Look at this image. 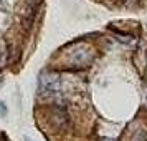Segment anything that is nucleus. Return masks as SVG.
Segmentation results:
<instances>
[{
  "label": "nucleus",
  "mask_w": 147,
  "mask_h": 141,
  "mask_svg": "<svg viewBox=\"0 0 147 141\" xmlns=\"http://www.w3.org/2000/svg\"><path fill=\"white\" fill-rule=\"evenodd\" d=\"M0 114H2V116H5V114H7V106H5L3 103H0Z\"/></svg>",
  "instance_id": "obj_1"
},
{
  "label": "nucleus",
  "mask_w": 147,
  "mask_h": 141,
  "mask_svg": "<svg viewBox=\"0 0 147 141\" xmlns=\"http://www.w3.org/2000/svg\"><path fill=\"white\" fill-rule=\"evenodd\" d=\"M25 141H32V140H25Z\"/></svg>",
  "instance_id": "obj_2"
},
{
  "label": "nucleus",
  "mask_w": 147,
  "mask_h": 141,
  "mask_svg": "<svg viewBox=\"0 0 147 141\" xmlns=\"http://www.w3.org/2000/svg\"><path fill=\"white\" fill-rule=\"evenodd\" d=\"M0 83H2V80H0Z\"/></svg>",
  "instance_id": "obj_3"
}]
</instances>
